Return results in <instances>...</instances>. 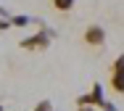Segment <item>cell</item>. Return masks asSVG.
<instances>
[{
    "label": "cell",
    "mask_w": 124,
    "mask_h": 111,
    "mask_svg": "<svg viewBox=\"0 0 124 111\" xmlns=\"http://www.w3.org/2000/svg\"><path fill=\"white\" fill-rule=\"evenodd\" d=\"M85 42L93 45V48H100L106 42V29L100 27V24H90V27L85 29Z\"/></svg>",
    "instance_id": "1"
},
{
    "label": "cell",
    "mask_w": 124,
    "mask_h": 111,
    "mask_svg": "<svg viewBox=\"0 0 124 111\" xmlns=\"http://www.w3.org/2000/svg\"><path fill=\"white\" fill-rule=\"evenodd\" d=\"M21 48H26V50L48 48V34H45V32H40V34H34V37H29V40H21Z\"/></svg>",
    "instance_id": "2"
},
{
    "label": "cell",
    "mask_w": 124,
    "mask_h": 111,
    "mask_svg": "<svg viewBox=\"0 0 124 111\" xmlns=\"http://www.w3.org/2000/svg\"><path fill=\"white\" fill-rule=\"evenodd\" d=\"M100 95H103V90H100L98 85H95V90H93V95H82V98H79V106H90V103H100V106L106 109V101H103Z\"/></svg>",
    "instance_id": "3"
},
{
    "label": "cell",
    "mask_w": 124,
    "mask_h": 111,
    "mask_svg": "<svg viewBox=\"0 0 124 111\" xmlns=\"http://www.w3.org/2000/svg\"><path fill=\"white\" fill-rule=\"evenodd\" d=\"M111 90L124 93V74L122 71H111Z\"/></svg>",
    "instance_id": "4"
},
{
    "label": "cell",
    "mask_w": 124,
    "mask_h": 111,
    "mask_svg": "<svg viewBox=\"0 0 124 111\" xmlns=\"http://www.w3.org/2000/svg\"><path fill=\"white\" fill-rule=\"evenodd\" d=\"M53 8L66 13V11H71V8H74V0H53Z\"/></svg>",
    "instance_id": "5"
},
{
    "label": "cell",
    "mask_w": 124,
    "mask_h": 111,
    "mask_svg": "<svg viewBox=\"0 0 124 111\" xmlns=\"http://www.w3.org/2000/svg\"><path fill=\"white\" fill-rule=\"evenodd\" d=\"M111 71H122V74H124V53L119 56L114 63H111Z\"/></svg>",
    "instance_id": "6"
},
{
    "label": "cell",
    "mask_w": 124,
    "mask_h": 111,
    "mask_svg": "<svg viewBox=\"0 0 124 111\" xmlns=\"http://www.w3.org/2000/svg\"><path fill=\"white\" fill-rule=\"evenodd\" d=\"M34 111H50V103H48V101H42V103H40Z\"/></svg>",
    "instance_id": "7"
},
{
    "label": "cell",
    "mask_w": 124,
    "mask_h": 111,
    "mask_svg": "<svg viewBox=\"0 0 124 111\" xmlns=\"http://www.w3.org/2000/svg\"><path fill=\"white\" fill-rule=\"evenodd\" d=\"M79 111H93V109H90V106H82V109H79Z\"/></svg>",
    "instance_id": "8"
},
{
    "label": "cell",
    "mask_w": 124,
    "mask_h": 111,
    "mask_svg": "<svg viewBox=\"0 0 124 111\" xmlns=\"http://www.w3.org/2000/svg\"><path fill=\"white\" fill-rule=\"evenodd\" d=\"M0 111H3V106H0Z\"/></svg>",
    "instance_id": "9"
}]
</instances>
